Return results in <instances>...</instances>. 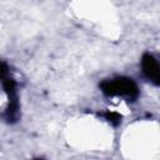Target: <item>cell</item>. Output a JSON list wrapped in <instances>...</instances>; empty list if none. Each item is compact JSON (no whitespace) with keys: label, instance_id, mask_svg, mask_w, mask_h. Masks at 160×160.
Listing matches in <instances>:
<instances>
[{"label":"cell","instance_id":"6da1fadb","mask_svg":"<svg viewBox=\"0 0 160 160\" xmlns=\"http://www.w3.org/2000/svg\"><path fill=\"white\" fill-rule=\"evenodd\" d=\"M100 89L106 96L121 98L126 101H135L140 94L136 82L126 76H116L104 80L100 84Z\"/></svg>","mask_w":160,"mask_h":160},{"label":"cell","instance_id":"7a4b0ae2","mask_svg":"<svg viewBox=\"0 0 160 160\" xmlns=\"http://www.w3.org/2000/svg\"><path fill=\"white\" fill-rule=\"evenodd\" d=\"M141 71L144 74V76L152 82L154 85H159L160 81V65L158 59L150 54V52H145L141 58Z\"/></svg>","mask_w":160,"mask_h":160},{"label":"cell","instance_id":"3957f363","mask_svg":"<svg viewBox=\"0 0 160 160\" xmlns=\"http://www.w3.org/2000/svg\"><path fill=\"white\" fill-rule=\"evenodd\" d=\"M101 116H102L106 121H109L111 125H119L120 121H121V116H120L118 112H115V111H110V110H108V111L102 112Z\"/></svg>","mask_w":160,"mask_h":160},{"label":"cell","instance_id":"277c9868","mask_svg":"<svg viewBox=\"0 0 160 160\" xmlns=\"http://www.w3.org/2000/svg\"><path fill=\"white\" fill-rule=\"evenodd\" d=\"M8 76H10V69H9V65L4 61L0 60V82L6 79Z\"/></svg>","mask_w":160,"mask_h":160},{"label":"cell","instance_id":"5b68a950","mask_svg":"<svg viewBox=\"0 0 160 160\" xmlns=\"http://www.w3.org/2000/svg\"><path fill=\"white\" fill-rule=\"evenodd\" d=\"M32 160H45V159H41V158H36V159H32Z\"/></svg>","mask_w":160,"mask_h":160}]
</instances>
